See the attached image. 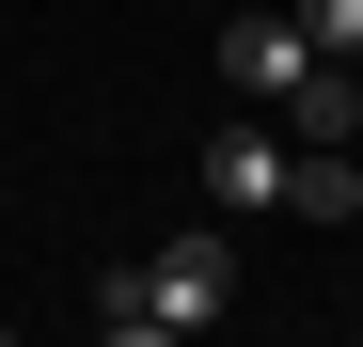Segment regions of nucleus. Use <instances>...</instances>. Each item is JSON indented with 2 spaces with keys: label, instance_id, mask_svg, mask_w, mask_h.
<instances>
[{
  "label": "nucleus",
  "instance_id": "obj_1",
  "mask_svg": "<svg viewBox=\"0 0 363 347\" xmlns=\"http://www.w3.org/2000/svg\"><path fill=\"white\" fill-rule=\"evenodd\" d=\"M237 316V221H190V237H158L95 284V331L111 347H158V331H221Z\"/></svg>",
  "mask_w": 363,
  "mask_h": 347
},
{
  "label": "nucleus",
  "instance_id": "obj_2",
  "mask_svg": "<svg viewBox=\"0 0 363 347\" xmlns=\"http://www.w3.org/2000/svg\"><path fill=\"white\" fill-rule=\"evenodd\" d=\"M300 64H316V32H300L284 0L221 16V95H237V110H284V95H300Z\"/></svg>",
  "mask_w": 363,
  "mask_h": 347
},
{
  "label": "nucleus",
  "instance_id": "obj_3",
  "mask_svg": "<svg viewBox=\"0 0 363 347\" xmlns=\"http://www.w3.org/2000/svg\"><path fill=\"white\" fill-rule=\"evenodd\" d=\"M206 205L221 221H269L284 205V127H269V110H237V127L206 142Z\"/></svg>",
  "mask_w": 363,
  "mask_h": 347
},
{
  "label": "nucleus",
  "instance_id": "obj_4",
  "mask_svg": "<svg viewBox=\"0 0 363 347\" xmlns=\"http://www.w3.org/2000/svg\"><path fill=\"white\" fill-rule=\"evenodd\" d=\"M284 127H300V142H363V64H332V47H316L300 95H284Z\"/></svg>",
  "mask_w": 363,
  "mask_h": 347
},
{
  "label": "nucleus",
  "instance_id": "obj_5",
  "mask_svg": "<svg viewBox=\"0 0 363 347\" xmlns=\"http://www.w3.org/2000/svg\"><path fill=\"white\" fill-rule=\"evenodd\" d=\"M284 205L300 221H363V158L347 142H284Z\"/></svg>",
  "mask_w": 363,
  "mask_h": 347
},
{
  "label": "nucleus",
  "instance_id": "obj_6",
  "mask_svg": "<svg viewBox=\"0 0 363 347\" xmlns=\"http://www.w3.org/2000/svg\"><path fill=\"white\" fill-rule=\"evenodd\" d=\"M284 16H300V32H316V47H332V64H363V0H284Z\"/></svg>",
  "mask_w": 363,
  "mask_h": 347
}]
</instances>
